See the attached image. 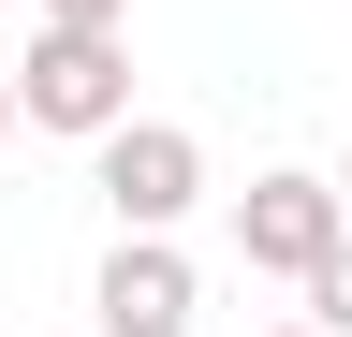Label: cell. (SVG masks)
Segmentation results:
<instances>
[{"instance_id":"obj_3","label":"cell","mask_w":352,"mask_h":337,"mask_svg":"<svg viewBox=\"0 0 352 337\" xmlns=\"http://www.w3.org/2000/svg\"><path fill=\"white\" fill-rule=\"evenodd\" d=\"M88 161H103V205H118V235H176V220L206 205V147L176 132V117H118V132L88 147Z\"/></svg>"},{"instance_id":"obj_8","label":"cell","mask_w":352,"mask_h":337,"mask_svg":"<svg viewBox=\"0 0 352 337\" xmlns=\"http://www.w3.org/2000/svg\"><path fill=\"white\" fill-rule=\"evenodd\" d=\"M279 337H323V323H279Z\"/></svg>"},{"instance_id":"obj_5","label":"cell","mask_w":352,"mask_h":337,"mask_svg":"<svg viewBox=\"0 0 352 337\" xmlns=\"http://www.w3.org/2000/svg\"><path fill=\"white\" fill-rule=\"evenodd\" d=\"M308 323H323V337H352V235H338V264L308 279Z\"/></svg>"},{"instance_id":"obj_7","label":"cell","mask_w":352,"mask_h":337,"mask_svg":"<svg viewBox=\"0 0 352 337\" xmlns=\"http://www.w3.org/2000/svg\"><path fill=\"white\" fill-rule=\"evenodd\" d=\"M15 117H30V103H15V59H0V147H15Z\"/></svg>"},{"instance_id":"obj_6","label":"cell","mask_w":352,"mask_h":337,"mask_svg":"<svg viewBox=\"0 0 352 337\" xmlns=\"http://www.w3.org/2000/svg\"><path fill=\"white\" fill-rule=\"evenodd\" d=\"M44 30H132V0H30Z\"/></svg>"},{"instance_id":"obj_9","label":"cell","mask_w":352,"mask_h":337,"mask_svg":"<svg viewBox=\"0 0 352 337\" xmlns=\"http://www.w3.org/2000/svg\"><path fill=\"white\" fill-rule=\"evenodd\" d=\"M338 191H352V161H338Z\"/></svg>"},{"instance_id":"obj_1","label":"cell","mask_w":352,"mask_h":337,"mask_svg":"<svg viewBox=\"0 0 352 337\" xmlns=\"http://www.w3.org/2000/svg\"><path fill=\"white\" fill-rule=\"evenodd\" d=\"M15 103H30V132H74V147H103L118 117H132V45H118V30H30V59H15Z\"/></svg>"},{"instance_id":"obj_10","label":"cell","mask_w":352,"mask_h":337,"mask_svg":"<svg viewBox=\"0 0 352 337\" xmlns=\"http://www.w3.org/2000/svg\"><path fill=\"white\" fill-rule=\"evenodd\" d=\"M0 15H15V0H0Z\"/></svg>"},{"instance_id":"obj_4","label":"cell","mask_w":352,"mask_h":337,"mask_svg":"<svg viewBox=\"0 0 352 337\" xmlns=\"http://www.w3.org/2000/svg\"><path fill=\"white\" fill-rule=\"evenodd\" d=\"M88 308H103V337H191V264H176V235H118L103 279H88Z\"/></svg>"},{"instance_id":"obj_2","label":"cell","mask_w":352,"mask_h":337,"mask_svg":"<svg viewBox=\"0 0 352 337\" xmlns=\"http://www.w3.org/2000/svg\"><path fill=\"white\" fill-rule=\"evenodd\" d=\"M338 235H352V191H338V176H250V191H235V264L294 279V293L338 264Z\"/></svg>"}]
</instances>
